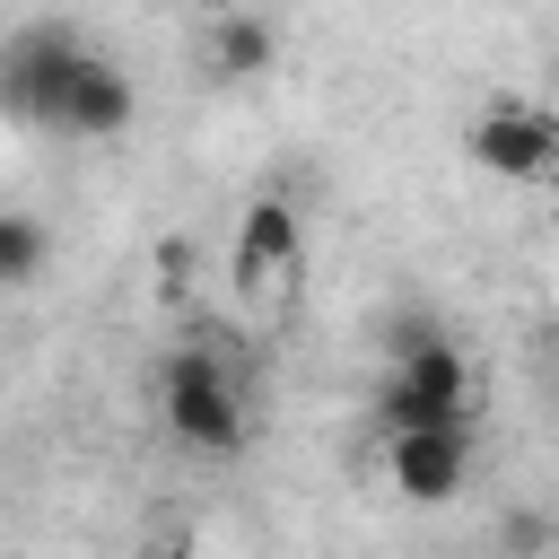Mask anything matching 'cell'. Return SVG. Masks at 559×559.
Masks as SVG:
<instances>
[{
    "label": "cell",
    "instance_id": "cell-1",
    "mask_svg": "<svg viewBox=\"0 0 559 559\" xmlns=\"http://www.w3.org/2000/svg\"><path fill=\"white\" fill-rule=\"evenodd\" d=\"M157 411H166V437L192 445V454H236L245 445V393H236L218 349H175L166 376H157Z\"/></svg>",
    "mask_w": 559,
    "mask_h": 559
},
{
    "label": "cell",
    "instance_id": "cell-2",
    "mask_svg": "<svg viewBox=\"0 0 559 559\" xmlns=\"http://www.w3.org/2000/svg\"><path fill=\"white\" fill-rule=\"evenodd\" d=\"M79 61H87V35H79V26H61V17L17 26V35L0 44V114H9V122L52 131V114H61V96H70V79H79Z\"/></svg>",
    "mask_w": 559,
    "mask_h": 559
},
{
    "label": "cell",
    "instance_id": "cell-3",
    "mask_svg": "<svg viewBox=\"0 0 559 559\" xmlns=\"http://www.w3.org/2000/svg\"><path fill=\"white\" fill-rule=\"evenodd\" d=\"M376 419H384V428H454V419H463V349H454L445 332L402 341Z\"/></svg>",
    "mask_w": 559,
    "mask_h": 559
},
{
    "label": "cell",
    "instance_id": "cell-4",
    "mask_svg": "<svg viewBox=\"0 0 559 559\" xmlns=\"http://www.w3.org/2000/svg\"><path fill=\"white\" fill-rule=\"evenodd\" d=\"M463 148H472V166H489V175H507V183H559V114H550V105L498 96V105L472 114Z\"/></svg>",
    "mask_w": 559,
    "mask_h": 559
},
{
    "label": "cell",
    "instance_id": "cell-5",
    "mask_svg": "<svg viewBox=\"0 0 559 559\" xmlns=\"http://www.w3.org/2000/svg\"><path fill=\"white\" fill-rule=\"evenodd\" d=\"M297 271H306V227H297V201H280V192L245 201V218H236V253H227L236 297H288V288H297Z\"/></svg>",
    "mask_w": 559,
    "mask_h": 559
},
{
    "label": "cell",
    "instance_id": "cell-6",
    "mask_svg": "<svg viewBox=\"0 0 559 559\" xmlns=\"http://www.w3.org/2000/svg\"><path fill=\"white\" fill-rule=\"evenodd\" d=\"M384 472H393L402 498L445 507V498L463 489V472H472V437H463V419H454V428H384Z\"/></svg>",
    "mask_w": 559,
    "mask_h": 559
},
{
    "label": "cell",
    "instance_id": "cell-7",
    "mask_svg": "<svg viewBox=\"0 0 559 559\" xmlns=\"http://www.w3.org/2000/svg\"><path fill=\"white\" fill-rule=\"evenodd\" d=\"M131 114H140V87H131L105 52H87L79 79H70V96H61V114H52V131H61V140H122Z\"/></svg>",
    "mask_w": 559,
    "mask_h": 559
},
{
    "label": "cell",
    "instance_id": "cell-8",
    "mask_svg": "<svg viewBox=\"0 0 559 559\" xmlns=\"http://www.w3.org/2000/svg\"><path fill=\"white\" fill-rule=\"evenodd\" d=\"M280 61V35L253 17V9H227V17H210V79H253V70H271Z\"/></svg>",
    "mask_w": 559,
    "mask_h": 559
},
{
    "label": "cell",
    "instance_id": "cell-9",
    "mask_svg": "<svg viewBox=\"0 0 559 559\" xmlns=\"http://www.w3.org/2000/svg\"><path fill=\"white\" fill-rule=\"evenodd\" d=\"M44 262H52V236H44V218H26V210H0V288H35V280H44Z\"/></svg>",
    "mask_w": 559,
    "mask_h": 559
},
{
    "label": "cell",
    "instance_id": "cell-10",
    "mask_svg": "<svg viewBox=\"0 0 559 559\" xmlns=\"http://www.w3.org/2000/svg\"><path fill=\"white\" fill-rule=\"evenodd\" d=\"M201 9H210V17H227V9H253V0H201Z\"/></svg>",
    "mask_w": 559,
    "mask_h": 559
},
{
    "label": "cell",
    "instance_id": "cell-11",
    "mask_svg": "<svg viewBox=\"0 0 559 559\" xmlns=\"http://www.w3.org/2000/svg\"><path fill=\"white\" fill-rule=\"evenodd\" d=\"M550 358H559V323H550Z\"/></svg>",
    "mask_w": 559,
    "mask_h": 559
}]
</instances>
